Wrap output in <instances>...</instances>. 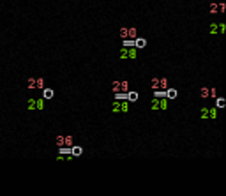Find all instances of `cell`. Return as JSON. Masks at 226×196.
<instances>
[{
	"instance_id": "cell-27",
	"label": "cell",
	"mask_w": 226,
	"mask_h": 196,
	"mask_svg": "<svg viewBox=\"0 0 226 196\" xmlns=\"http://www.w3.org/2000/svg\"><path fill=\"white\" fill-rule=\"evenodd\" d=\"M57 147H64V134L57 136Z\"/></svg>"
},
{
	"instance_id": "cell-8",
	"label": "cell",
	"mask_w": 226,
	"mask_h": 196,
	"mask_svg": "<svg viewBox=\"0 0 226 196\" xmlns=\"http://www.w3.org/2000/svg\"><path fill=\"white\" fill-rule=\"evenodd\" d=\"M157 99H159V110H168L170 99L168 97H157Z\"/></svg>"
},
{
	"instance_id": "cell-5",
	"label": "cell",
	"mask_w": 226,
	"mask_h": 196,
	"mask_svg": "<svg viewBox=\"0 0 226 196\" xmlns=\"http://www.w3.org/2000/svg\"><path fill=\"white\" fill-rule=\"evenodd\" d=\"M42 99H53L55 97V90L53 89H48V87H42Z\"/></svg>"
},
{
	"instance_id": "cell-4",
	"label": "cell",
	"mask_w": 226,
	"mask_h": 196,
	"mask_svg": "<svg viewBox=\"0 0 226 196\" xmlns=\"http://www.w3.org/2000/svg\"><path fill=\"white\" fill-rule=\"evenodd\" d=\"M224 32H226V25L223 23V21H219V23L214 21V23L210 25V34L212 35H223Z\"/></svg>"
},
{
	"instance_id": "cell-23",
	"label": "cell",
	"mask_w": 226,
	"mask_h": 196,
	"mask_svg": "<svg viewBox=\"0 0 226 196\" xmlns=\"http://www.w3.org/2000/svg\"><path fill=\"white\" fill-rule=\"evenodd\" d=\"M27 108H28V112H34V110H35V99H32V97H30V99H28V106H27Z\"/></svg>"
},
{
	"instance_id": "cell-25",
	"label": "cell",
	"mask_w": 226,
	"mask_h": 196,
	"mask_svg": "<svg viewBox=\"0 0 226 196\" xmlns=\"http://www.w3.org/2000/svg\"><path fill=\"white\" fill-rule=\"evenodd\" d=\"M119 34H120V37H122V39H125V37H127V27H120Z\"/></svg>"
},
{
	"instance_id": "cell-12",
	"label": "cell",
	"mask_w": 226,
	"mask_h": 196,
	"mask_svg": "<svg viewBox=\"0 0 226 196\" xmlns=\"http://www.w3.org/2000/svg\"><path fill=\"white\" fill-rule=\"evenodd\" d=\"M200 118L201 120H209V108L207 106H203L201 110H200Z\"/></svg>"
},
{
	"instance_id": "cell-21",
	"label": "cell",
	"mask_w": 226,
	"mask_h": 196,
	"mask_svg": "<svg viewBox=\"0 0 226 196\" xmlns=\"http://www.w3.org/2000/svg\"><path fill=\"white\" fill-rule=\"evenodd\" d=\"M42 87H44V78H35V89H42Z\"/></svg>"
},
{
	"instance_id": "cell-26",
	"label": "cell",
	"mask_w": 226,
	"mask_h": 196,
	"mask_svg": "<svg viewBox=\"0 0 226 196\" xmlns=\"http://www.w3.org/2000/svg\"><path fill=\"white\" fill-rule=\"evenodd\" d=\"M35 89V78H28V90Z\"/></svg>"
},
{
	"instance_id": "cell-11",
	"label": "cell",
	"mask_w": 226,
	"mask_h": 196,
	"mask_svg": "<svg viewBox=\"0 0 226 196\" xmlns=\"http://www.w3.org/2000/svg\"><path fill=\"white\" fill-rule=\"evenodd\" d=\"M127 37H129V39L138 37V30H136V27H127Z\"/></svg>"
},
{
	"instance_id": "cell-14",
	"label": "cell",
	"mask_w": 226,
	"mask_h": 196,
	"mask_svg": "<svg viewBox=\"0 0 226 196\" xmlns=\"http://www.w3.org/2000/svg\"><path fill=\"white\" fill-rule=\"evenodd\" d=\"M226 106V99L224 97H216V108L219 110V108H224Z\"/></svg>"
},
{
	"instance_id": "cell-24",
	"label": "cell",
	"mask_w": 226,
	"mask_h": 196,
	"mask_svg": "<svg viewBox=\"0 0 226 196\" xmlns=\"http://www.w3.org/2000/svg\"><path fill=\"white\" fill-rule=\"evenodd\" d=\"M219 12V4H212L210 6V14H217Z\"/></svg>"
},
{
	"instance_id": "cell-28",
	"label": "cell",
	"mask_w": 226,
	"mask_h": 196,
	"mask_svg": "<svg viewBox=\"0 0 226 196\" xmlns=\"http://www.w3.org/2000/svg\"><path fill=\"white\" fill-rule=\"evenodd\" d=\"M224 11H226V4L221 2V4H219V12H224Z\"/></svg>"
},
{
	"instance_id": "cell-19",
	"label": "cell",
	"mask_w": 226,
	"mask_h": 196,
	"mask_svg": "<svg viewBox=\"0 0 226 196\" xmlns=\"http://www.w3.org/2000/svg\"><path fill=\"white\" fill-rule=\"evenodd\" d=\"M35 110H44V99H35Z\"/></svg>"
},
{
	"instance_id": "cell-3",
	"label": "cell",
	"mask_w": 226,
	"mask_h": 196,
	"mask_svg": "<svg viewBox=\"0 0 226 196\" xmlns=\"http://www.w3.org/2000/svg\"><path fill=\"white\" fill-rule=\"evenodd\" d=\"M111 90H113V94H117V92H127L129 90L127 80H115V81L111 83Z\"/></svg>"
},
{
	"instance_id": "cell-15",
	"label": "cell",
	"mask_w": 226,
	"mask_h": 196,
	"mask_svg": "<svg viewBox=\"0 0 226 196\" xmlns=\"http://www.w3.org/2000/svg\"><path fill=\"white\" fill-rule=\"evenodd\" d=\"M150 110H152V112H157V110H159V99H157V97L152 99V103H150Z\"/></svg>"
},
{
	"instance_id": "cell-2",
	"label": "cell",
	"mask_w": 226,
	"mask_h": 196,
	"mask_svg": "<svg viewBox=\"0 0 226 196\" xmlns=\"http://www.w3.org/2000/svg\"><path fill=\"white\" fill-rule=\"evenodd\" d=\"M111 112L113 113H127L129 112V101H122V99H117V101H113L111 104Z\"/></svg>"
},
{
	"instance_id": "cell-20",
	"label": "cell",
	"mask_w": 226,
	"mask_h": 196,
	"mask_svg": "<svg viewBox=\"0 0 226 196\" xmlns=\"http://www.w3.org/2000/svg\"><path fill=\"white\" fill-rule=\"evenodd\" d=\"M157 87H159V78H152V80H150V89L155 90Z\"/></svg>"
},
{
	"instance_id": "cell-22",
	"label": "cell",
	"mask_w": 226,
	"mask_h": 196,
	"mask_svg": "<svg viewBox=\"0 0 226 196\" xmlns=\"http://www.w3.org/2000/svg\"><path fill=\"white\" fill-rule=\"evenodd\" d=\"M122 46H134V39H129V37H125V39L122 41Z\"/></svg>"
},
{
	"instance_id": "cell-18",
	"label": "cell",
	"mask_w": 226,
	"mask_h": 196,
	"mask_svg": "<svg viewBox=\"0 0 226 196\" xmlns=\"http://www.w3.org/2000/svg\"><path fill=\"white\" fill-rule=\"evenodd\" d=\"M73 145V136L71 134H65L64 136V147H71Z\"/></svg>"
},
{
	"instance_id": "cell-17",
	"label": "cell",
	"mask_w": 226,
	"mask_h": 196,
	"mask_svg": "<svg viewBox=\"0 0 226 196\" xmlns=\"http://www.w3.org/2000/svg\"><path fill=\"white\" fill-rule=\"evenodd\" d=\"M157 89L166 90V89H168V80H166V78H159V87H157Z\"/></svg>"
},
{
	"instance_id": "cell-7",
	"label": "cell",
	"mask_w": 226,
	"mask_h": 196,
	"mask_svg": "<svg viewBox=\"0 0 226 196\" xmlns=\"http://www.w3.org/2000/svg\"><path fill=\"white\" fill-rule=\"evenodd\" d=\"M145 46H147V39H143V37H134V48L141 50V48H145Z\"/></svg>"
},
{
	"instance_id": "cell-6",
	"label": "cell",
	"mask_w": 226,
	"mask_h": 196,
	"mask_svg": "<svg viewBox=\"0 0 226 196\" xmlns=\"http://www.w3.org/2000/svg\"><path fill=\"white\" fill-rule=\"evenodd\" d=\"M83 154V147H80V145H71V156L73 157H80Z\"/></svg>"
},
{
	"instance_id": "cell-13",
	"label": "cell",
	"mask_w": 226,
	"mask_h": 196,
	"mask_svg": "<svg viewBox=\"0 0 226 196\" xmlns=\"http://www.w3.org/2000/svg\"><path fill=\"white\" fill-rule=\"evenodd\" d=\"M200 99H209V87H201L200 89Z\"/></svg>"
},
{
	"instance_id": "cell-10",
	"label": "cell",
	"mask_w": 226,
	"mask_h": 196,
	"mask_svg": "<svg viewBox=\"0 0 226 196\" xmlns=\"http://www.w3.org/2000/svg\"><path fill=\"white\" fill-rule=\"evenodd\" d=\"M125 99H127L129 103H136V101H138V92H129V90H127Z\"/></svg>"
},
{
	"instance_id": "cell-9",
	"label": "cell",
	"mask_w": 226,
	"mask_h": 196,
	"mask_svg": "<svg viewBox=\"0 0 226 196\" xmlns=\"http://www.w3.org/2000/svg\"><path fill=\"white\" fill-rule=\"evenodd\" d=\"M177 96H178L177 89H166V90H164V97H168V99H175Z\"/></svg>"
},
{
	"instance_id": "cell-1",
	"label": "cell",
	"mask_w": 226,
	"mask_h": 196,
	"mask_svg": "<svg viewBox=\"0 0 226 196\" xmlns=\"http://www.w3.org/2000/svg\"><path fill=\"white\" fill-rule=\"evenodd\" d=\"M119 57H120V60H125V58L134 60V58L138 57V48H134V46H122Z\"/></svg>"
},
{
	"instance_id": "cell-16",
	"label": "cell",
	"mask_w": 226,
	"mask_h": 196,
	"mask_svg": "<svg viewBox=\"0 0 226 196\" xmlns=\"http://www.w3.org/2000/svg\"><path fill=\"white\" fill-rule=\"evenodd\" d=\"M209 118H210V120H214V118H217V108H216V106H212V108H209Z\"/></svg>"
}]
</instances>
